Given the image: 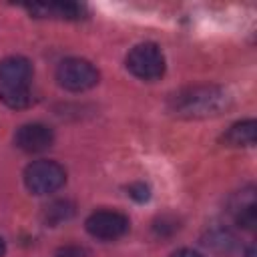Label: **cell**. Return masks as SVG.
Segmentation results:
<instances>
[{"instance_id": "9", "label": "cell", "mask_w": 257, "mask_h": 257, "mask_svg": "<svg viewBox=\"0 0 257 257\" xmlns=\"http://www.w3.org/2000/svg\"><path fill=\"white\" fill-rule=\"evenodd\" d=\"M255 135H257V122L253 118H247L231 124L223 135V143H227L229 147H253Z\"/></svg>"}, {"instance_id": "5", "label": "cell", "mask_w": 257, "mask_h": 257, "mask_svg": "<svg viewBox=\"0 0 257 257\" xmlns=\"http://www.w3.org/2000/svg\"><path fill=\"white\" fill-rule=\"evenodd\" d=\"M84 225L92 237L102 239V241H112V239L122 237L128 231L131 223H128L126 215H122L118 211L102 209V211H94L92 215H88Z\"/></svg>"}, {"instance_id": "14", "label": "cell", "mask_w": 257, "mask_h": 257, "mask_svg": "<svg viewBox=\"0 0 257 257\" xmlns=\"http://www.w3.org/2000/svg\"><path fill=\"white\" fill-rule=\"evenodd\" d=\"M171 257H203V255L199 251H193V249L183 247V249H177L175 253H171Z\"/></svg>"}, {"instance_id": "12", "label": "cell", "mask_w": 257, "mask_h": 257, "mask_svg": "<svg viewBox=\"0 0 257 257\" xmlns=\"http://www.w3.org/2000/svg\"><path fill=\"white\" fill-rule=\"evenodd\" d=\"M128 197H133L135 201H139V203H145V201H149V197H151V189L145 185V183H133V185H128Z\"/></svg>"}, {"instance_id": "1", "label": "cell", "mask_w": 257, "mask_h": 257, "mask_svg": "<svg viewBox=\"0 0 257 257\" xmlns=\"http://www.w3.org/2000/svg\"><path fill=\"white\" fill-rule=\"evenodd\" d=\"M231 96L219 86H187L171 96L169 108L187 118H207L217 116L227 110Z\"/></svg>"}, {"instance_id": "3", "label": "cell", "mask_w": 257, "mask_h": 257, "mask_svg": "<svg viewBox=\"0 0 257 257\" xmlns=\"http://www.w3.org/2000/svg\"><path fill=\"white\" fill-rule=\"evenodd\" d=\"M126 68L141 80H157L165 74V54L153 42H143L126 54Z\"/></svg>"}, {"instance_id": "13", "label": "cell", "mask_w": 257, "mask_h": 257, "mask_svg": "<svg viewBox=\"0 0 257 257\" xmlns=\"http://www.w3.org/2000/svg\"><path fill=\"white\" fill-rule=\"evenodd\" d=\"M56 257H84V251L78 249V247H64L58 251Z\"/></svg>"}, {"instance_id": "15", "label": "cell", "mask_w": 257, "mask_h": 257, "mask_svg": "<svg viewBox=\"0 0 257 257\" xmlns=\"http://www.w3.org/2000/svg\"><path fill=\"white\" fill-rule=\"evenodd\" d=\"M4 253H6V245H4V239L0 237V257H2Z\"/></svg>"}, {"instance_id": "6", "label": "cell", "mask_w": 257, "mask_h": 257, "mask_svg": "<svg viewBox=\"0 0 257 257\" xmlns=\"http://www.w3.org/2000/svg\"><path fill=\"white\" fill-rule=\"evenodd\" d=\"M34 76L32 62L24 56H8L0 60V86L6 88H28Z\"/></svg>"}, {"instance_id": "4", "label": "cell", "mask_w": 257, "mask_h": 257, "mask_svg": "<svg viewBox=\"0 0 257 257\" xmlns=\"http://www.w3.org/2000/svg\"><path fill=\"white\" fill-rule=\"evenodd\" d=\"M98 70L92 62L84 58H64L56 66V80L62 88L72 92H82L98 82Z\"/></svg>"}, {"instance_id": "2", "label": "cell", "mask_w": 257, "mask_h": 257, "mask_svg": "<svg viewBox=\"0 0 257 257\" xmlns=\"http://www.w3.org/2000/svg\"><path fill=\"white\" fill-rule=\"evenodd\" d=\"M66 183V171L56 161H34L24 169V185L34 195H48Z\"/></svg>"}, {"instance_id": "11", "label": "cell", "mask_w": 257, "mask_h": 257, "mask_svg": "<svg viewBox=\"0 0 257 257\" xmlns=\"http://www.w3.org/2000/svg\"><path fill=\"white\" fill-rule=\"evenodd\" d=\"M72 213H74V209L68 201H54L44 209V221L48 225H58L60 221H66Z\"/></svg>"}, {"instance_id": "10", "label": "cell", "mask_w": 257, "mask_h": 257, "mask_svg": "<svg viewBox=\"0 0 257 257\" xmlns=\"http://www.w3.org/2000/svg\"><path fill=\"white\" fill-rule=\"evenodd\" d=\"M0 100L10 108H26L32 102L30 88H6L0 86Z\"/></svg>"}, {"instance_id": "8", "label": "cell", "mask_w": 257, "mask_h": 257, "mask_svg": "<svg viewBox=\"0 0 257 257\" xmlns=\"http://www.w3.org/2000/svg\"><path fill=\"white\" fill-rule=\"evenodd\" d=\"M26 10L36 18H60V20H78L82 18L84 6L76 2H48V4H28Z\"/></svg>"}, {"instance_id": "7", "label": "cell", "mask_w": 257, "mask_h": 257, "mask_svg": "<svg viewBox=\"0 0 257 257\" xmlns=\"http://www.w3.org/2000/svg\"><path fill=\"white\" fill-rule=\"evenodd\" d=\"M14 143L26 153H42L54 143V133L42 122H28L16 131Z\"/></svg>"}]
</instances>
